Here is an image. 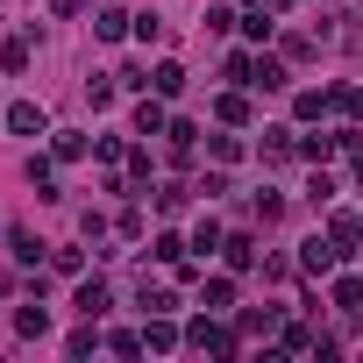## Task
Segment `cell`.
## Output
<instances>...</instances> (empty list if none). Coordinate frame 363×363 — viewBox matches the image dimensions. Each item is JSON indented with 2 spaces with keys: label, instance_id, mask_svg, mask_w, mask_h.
I'll return each mask as SVG.
<instances>
[{
  "label": "cell",
  "instance_id": "36",
  "mask_svg": "<svg viewBox=\"0 0 363 363\" xmlns=\"http://www.w3.org/2000/svg\"><path fill=\"white\" fill-rule=\"evenodd\" d=\"M93 157H100V164H121V157H128V143H121V135H100V143H93Z\"/></svg>",
  "mask_w": 363,
  "mask_h": 363
},
{
  "label": "cell",
  "instance_id": "19",
  "mask_svg": "<svg viewBox=\"0 0 363 363\" xmlns=\"http://www.w3.org/2000/svg\"><path fill=\"white\" fill-rule=\"evenodd\" d=\"M86 150H93V143H86V135H72V128H57V135H50V157H57V164H79Z\"/></svg>",
  "mask_w": 363,
  "mask_h": 363
},
{
  "label": "cell",
  "instance_id": "20",
  "mask_svg": "<svg viewBox=\"0 0 363 363\" xmlns=\"http://www.w3.org/2000/svg\"><path fill=\"white\" fill-rule=\"evenodd\" d=\"M186 242H193V250H200V257H214V250H221V221H214V214H200V221H193V235H186Z\"/></svg>",
  "mask_w": 363,
  "mask_h": 363
},
{
  "label": "cell",
  "instance_id": "5",
  "mask_svg": "<svg viewBox=\"0 0 363 363\" xmlns=\"http://www.w3.org/2000/svg\"><path fill=\"white\" fill-rule=\"evenodd\" d=\"M8 128H15V135H50V114H43L36 100H15V107H8Z\"/></svg>",
  "mask_w": 363,
  "mask_h": 363
},
{
  "label": "cell",
  "instance_id": "12",
  "mask_svg": "<svg viewBox=\"0 0 363 363\" xmlns=\"http://www.w3.org/2000/svg\"><path fill=\"white\" fill-rule=\"evenodd\" d=\"M29 57H36V36H8L0 43V72H29Z\"/></svg>",
  "mask_w": 363,
  "mask_h": 363
},
{
  "label": "cell",
  "instance_id": "23",
  "mask_svg": "<svg viewBox=\"0 0 363 363\" xmlns=\"http://www.w3.org/2000/svg\"><path fill=\"white\" fill-rule=\"evenodd\" d=\"M150 93L178 100V93H186V72H178V65H157V72H150Z\"/></svg>",
  "mask_w": 363,
  "mask_h": 363
},
{
  "label": "cell",
  "instance_id": "11",
  "mask_svg": "<svg viewBox=\"0 0 363 363\" xmlns=\"http://www.w3.org/2000/svg\"><path fill=\"white\" fill-rule=\"evenodd\" d=\"M15 335H22V342H43V335H50V306H43V299L22 306V313H15Z\"/></svg>",
  "mask_w": 363,
  "mask_h": 363
},
{
  "label": "cell",
  "instance_id": "15",
  "mask_svg": "<svg viewBox=\"0 0 363 363\" xmlns=\"http://www.w3.org/2000/svg\"><path fill=\"white\" fill-rule=\"evenodd\" d=\"M29 186H36V200H57V164L50 157H29Z\"/></svg>",
  "mask_w": 363,
  "mask_h": 363
},
{
  "label": "cell",
  "instance_id": "3",
  "mask_svg": "<svg viewBox=\"0 0 363 363\" xmlns=\"http://www.w3.org/2000/svg\"><path fill=\"white\" fill-rule=\"evenodd\" d=\"M178 342H186V328H178L171 313H150V320H143V349H150V356H171Z\"/></svg>",
  "mask_w": 363,
  "mask_h": 363
},
{
  "label": "cell",
  "instance_id": "32",
  "mask_svg": "<svg viewBox=\"0 0 363 363\" xmlns=\"http://www.w3.org/2000/svg\"><path fill=\"white\" fill-rule=\"evenodd\" d=\"M50 264H57L65 278H86V250H50Z\"/></svg>",
  "mask_w": 363,
  "mask_h": 363
},
{
  "label": "cell",
  "instance_id": "14",
  "mask_svg": "<svg viewBox=\"0 0 363 363\" xmlns=\"http://www.w3.org/2000/svg\"><path fill=\"white\" fill-rule=\"evenodd\" d=\"M100 342H107V335H100V320H79V328L65 335V356H93Z\"/></svg>",
  "mask_w": 363,
  "mask_h": 363
},
{
  "label": "cell",
  "instance_id": "43",
  "mask_svg": "<svg viewBox=\"0 0 363 363\" xmlns=\"http://www.w3.org/2000/svg\"><path fill=\"white\" fill-rule=\"evenodd\" d=\"M0 128H8V107H0Z\"/></svg>",
  "mask_w": 363,
  "mask_h": 363
},
{
  "label": "cell",
  "instance_id": "34",
  "mask_svg": "<svg viewBox=\"0 0 363 363\" xmlns=\"http://www.w3.org/2000/svg\"><path fill=\"white\" fill-rule=\"evenodd\" d=\"M128 36H135V43H157V36H164V22H157V15H135V22H128Z\"/></svg>",
  "mask_w": 363,
  "mask_h": 363
},
{
  "label": "cell",
  "instance_id": "6",
  "mask_svg": "<svg viewBox=\"0 0 363 363\" xmlns=\"http://www.w3.org/2000/svg\"><path fill=\"white\" fill-rule=\"evenodd\" d=\"M164 128H171V114H164V93H157V100H143V107H135L128 135H143V143H150V135H164Z\"/></svg>",
  "mask_w": 363,
  "mask_h": 363
},
{
  "label": "cell",
  "instance_id": "35",
  "mask_svg": "<svg viewBox=\"0 0 363 363\" xmlns=\"http://www.w3.org/2000/svg\"><path fill=\"white\" fill-rule=\"evenodd\" d=\"M250 72H257V57H250V50H228V79H235V86H250Z\"/></svg>",
  "mask_w": 363,
  "mask_h": 363
},
{
  "label": "cell",
  "instance_id": "10",
  "mask_svg": "<svg viewBox=\"0 0 363 363\" xmlns=\"http://www.w3.org/2000/svg\"><path fill=\"white\" fill-rule=\"evenodd\" d=\"M200 306L207 313H228L235 306V278H200Z\"/></svg>",
  "mask_w": 363,
  "mask_h": 363
},
{
  "label": "cell",
  "instance_id": "39",
  "mask_svg": "<svg viewBox=\"0 0 363 363\" xmlns=\"http://www.w3.org/2000/svg\"><path fill=\"white\" fill-rule=\"evenodd\" d=\"M107 228H114V221H107V214H79V235H86V242H100V235H107Z\"/></svg>",
  "mask_w": 363,
  "mask_h": 363
},
{
  "label": "cell",
  "instance_id": "2",
  "mask_svg": "<svg viewBox=\"0 0 363 363\" xmlns=\"http://www.w3.org/2000/svg\"><path fill=\"white\" fill-rule=\"evenodd\" d=\"M107 306H114V285H107V278H79V292H72V313H79V320H100Z\"/></svg>",
  "mask_w": 363,
  "mask_h": 363
},
{
  "label": "cell",
  "instance_id": "33",
  "mask_svg": "<svg viewBox=\"0 0 363 363\" xmlns=\"http://www.w3.org/2000/svg\"><path fill=\"white\" fill-rule=\"evenodd\" d=\"M107 349H114V356H143V335H135V328H114Z\"/></svg>",
  "mask_w": 363,
  "mask_h": 363
},
{
  "label": "cell",
  "instance_id": "1",
  "mask_svg": "<svg viewBox=\"0 0 363 363\" xmlns=\"http://www.w3.org/2000/svg\"><path fill=\"white\" fill-rule=\"evenodd\" d=\"M186 349H200V356H235V328H228L221 313H200V320H186Z\"/></svg>",
  "mask_w": 363,
  "mask_h": 363
},
{
  "label": "cell",
  "instance_id": "40",
  "mask_svg": "<svg viewBox=\"0 0 363 363\" xmlns=\"http://www.w3.org/2000/svg\"><path fill=\"white\" fill-rule=\"evenodd\" d=\"M250 8H264V15H292V0H250Z\"/></svg>",
  "mask_w": 363,
  "mask_h": 363
},
{
  "label": "cell",
  "instance_id": "8",
  "mask_svg": "<svg viewBox=\"0 0 363 363\" xmlns=\"http://www.w3.org/2000/svg\"><path fill=\"white\" fill-rule=\"evenodd\" d=\"M128 22H135L128 8H100V15H93V36H100V43H121V36H128Z\"/></svg>",
  "mask_w": 363,
  "mask_h": 363
},
{
  "label": "cell",
  "instance_id": "9",
  "mask_svg": "<svg viewBox=\"0 0 363 363\" xmlns=\"http://www.w3.org/2000/svg\"><path fill=\"white\" fill-rule=\"evenodd\" d=\"M221 264L228 271H257V242L250 235H221Z\"/></svg>",
  "mask_w": 363,
  "mask_h": 363
},
{
  "label": "cell",
  "instance_id": "29",
  "mask_svg": "<svg viewBox=\"0 0 363 363\" xmlns=\"http://www.w3.org/2000/svg\"><path fill=\"white\" fill-rule=\"evenodd\" d=\"M328 107H335V100H328V93H299V100H292V114H299V121H320V114H328Z\"/></svg>",
  "mask_w": 363,
  "mask_h": 363
},
{
  "label": "cell",
  "instance_id": "24",
  "mask_svg": "<svg viewBox=\"0 0 363 363\" xmlns=\"http://www.w3.org/2000/svg\"><path fill=\"white\" fill-rule=\"evenodd\" d=\"M250 86H264V93H278V86H292V79H285V65H278V57H257V72H250Z\"/></svg>",
  "mask_w": 363,
  "mask_h": 363
},
{
  "label": "cell",
  "instance_id": "41",
  "mask_svg": "<svg viewBox=\"0 0 363 363\" xmlns=\"http://www.w3.org/2000/svg\"><path fill=\"white\" fill-rule=\"evenodd\" d=\"M349 178H356V186H363V150H356V164H349Z\"/></svg>",
  "mask_w": 363,
  "mask_h": 363
},
{
  "label": "cell",
  "instance_id": "4",
  "mask_svg": "<svg viewBox=\"0 0 363 363\" xmlns=\"http://www.w3.org/2000/svg\"><path fill=\"white\" fill-rule=\"evenodd\" d=\"M335 264H342V242H335V235H306V242H299V271L320 278V271H335Z\"/></svg>",
  "mask_w": 363,
  "mask_h": 363
},
{
  "label": "cell",
  "instance_id": "30",
  "mask_svg": "<svg viewBox=\"0 0 363 363\" xmlns=\"http://www.w3.org/2000/svg\"><path fill=\"white\" fill-rule=\"evenodd\" d=\"M114 235H121V242H143V207H121V214H114Z\"/></svg>",
  "mask_w": 363,
  "mask_h": 363
},
{
  "label": "cell",
  "instance_id": "7",
  "mask_svg": "<svg viewBox=\"0 0 363 363\" xmlns=\"http://www.w3.org/2000/svg\"><path fill=\"white\" fill-rule=\"evenodd\" d=\"M257 157H264V164H285V157H299V135H292V128L278 121V128H264V143H257Z\"/></svg>",
  "mask_w": 363,
  "mask_h": 363
},
{
  "label": "cell",
  "instance_id": "28",
  "mask_svg": "<svg viewBox=\"0 0 363 363\" xmlns=\"http://www.w3.org/2000/svg\"><path fill=\"white\" fill-rule=\"evenodd\" d=\"M143 313H178V292H164V285H143V299H135Z\"/></svg>",
  "mask_w": 363,
  "mask_h": 363
},
{
  "label": "cell",
  "instance_id": "38",
  "mask_svg": "<svg viewBox=\"0 0 363 363\" xmlns=\"http://www.w3.org/2000/svg\"><path fill=\"white\" fill-rule=\"evenodd\" d=\"M235 22H242V15H235V8H207V29H214V36H228V29H235Z\"/></svg>",
  "mask_w": 363,
  "mask_h": 363
},
{
  "label": "cell",
  "instance_id": "42",
  "mask_svg": "<svg viewBox=\"0 0 363 363\" xmlns=\"http://www.w3.org/2000/svg\"><path fill=\"white\" fill-rule=\"evenodd\" d=\"M356 242H363V214H356Z\"/></svg>",
  "mask_w": 363,
  "mask_h": 363
},
{
  "label": "cell",
  "instance_id": "21",
  "mask_svg": "<svg viewBox=\"0 0 363 363\" xmlns=\"http://www.w3.org/2000/svg\"><path fill=\"white\" fill-rule=\"evenodd\" d=\"M8 250H15V264H43V250H50V242H36L29 228H8Z\"/></svg>",
  "mask_w": 363,
  "mask_h": 363
},
{
  "label": "cell",
  "instance_id": "18",
  "mask_svg": "<svg viewBox=\"0 0 363 363\" xmlns=\"http://www.w3.org/2000/svg\"><path fill=\"white\" fill-rule=\"evenodd\" d=\"M214 114H221L228 128H250V93H221V100H214Z\"/></svg>",
  "mask_w": 363,
  "mask_h": 363
},
{
  "label": "cell",
  "instance_id": "25",
  "mask_svg": "<svg viewBox=\"0 0 363 363\" xmlns=\"http://www.w3.org/2000/svg\"><path fill=\"white\" fill-rule=\"evenodd\" d=\"M207 157L228 171V164H242V135H207Z\"/></svg>",
  "mask_w": 363,
  "mask_h": 363
},
{
  "label": "cell",
  "instance_id": "26",
  "mask_svg": "<svg viewBox=\"0 0 363 363\" xmlns=\"http://www.w3.org/2000/svg\"><path fill=\"white\" fill-rule=\"evenodd\" d=\"M278 349H285V356H313V335H306L299 320H285V328H278Z\"/></svg>",
  "mask_w": 363,
  "mask_h": 363
},
{
  "label": "cell",
  "instance_id": "22",
  "mask_svg": "<svg viewBox=\"0 0 363 363\" xmlns=\"http://www.w3.org/2000/svg\"><path fill=\"white\" fill-rule=\"evenodd\" d=\"M335 313H363V278H335Z\"/></svg>",
  "mask_w": 363,
  "mask_h": 363
},
{
  "label": "cell",
  "instance_id": "27",
  "mask_svg": "<svg viewBox=\"0 0 363 363\" xmlns=\"http://www.w3.org/2000/svg\"><path fill=\"white\" fill-rule=\"evenodd\" d=\"M328 100H335V114L363 121V86H328Z\"/></svg>",
  "mask_w": 363,
  "mask_h": 363
},
{
  "label": "cell",
  "instance_id": "31",
  "mask_svg": "<svg viewBox=\"0 0 363 363\" xmlns=\"http://www.w3.org/2000/svg\"><path fill=\"white\" fill-rule=\"evenodd\" d=\"M278 50H285V57H313L320 36H299V29H292V36H278Z\"/></svg>",
  "mask_w": 363,
  "mask_h": 363
},
{
  "label": "cell",
  "instance_id": "37",
  "mask_svg": "<svg viewBox=\"0 0 363 363\" xmlns=\"http://www.w3.org/2000/svg\"><path fill=\"white\" fill-rule=\"evenodd\" d=\"M193 193H200V200H221V193H228V178H221V164H214V171L200 178V186H193Z\"/></svg>",
  "mask_w": 363,
  "mask_h": 363
},
{
  "label": "cell",
  "instance_id": "16",
  "mask_svg": "<svg viewBox=\"0 0 363 363\" xmlns=\"http://www.w3.org/2000/svg\"><path fill=\"white\" fill-rule=\"evenodd\" d=\"M186 250H193V242L178 235V228H164V235L150 242V257H157V264H186Z\"/></svg>",
  "mask_w": 363,
  "mask_h": 363
},
{
  "label": "cell",
  "instance_id": "17",
  "mask_svg": "<svg viewBox=\"0 0 363 363\" xmlns=\"http://www.w3.org/2000/svg\"><path fill=\"white\" fill-rule=\"evenodd\" d=\"M114 93H121V72H93L86 79V100L93 107H114Z\"/></svg>",
  "mask_w": 363,
  "mask_h": 363
},
{
  "label": "cell",
  "instance_id": "13",
  "mask_svg": "<svg viewBox=\"0 0 363 363\" xmlns=\"http://www.w3.org/2000/svg\"><path fill=\"white\" fill-rule=\"evenodd\" d=\"M235 328H242V335H278L285 320H278V306H264V313H257V306H242V313H235Z\"/></svg>",
  "mask_w": 363,
  "mask_h": 363
}]
</instances>
